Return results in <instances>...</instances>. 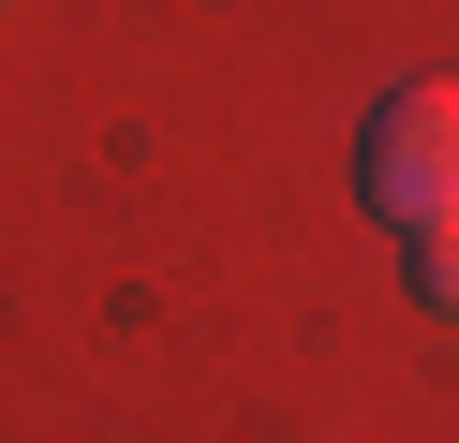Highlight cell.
<instances>
[{
    "instance_id": "1",
    "label": "cell",
    "mask_w": 459,
    "mask_h": 443,
    "mask_svg": "<svg viewBox=\"0 0 459 443\" xmlns=\"http://www.w3.org/2000/svg\"><path fill=\"white\" fill-rule=\"evenodd\" d=\"M356 192L385 207L400 236H415V222H459V89H385V104H370Z\"/></svg>"
},
{
    "instance_id": "2",
    "label": "cell",
    "mask_w": 459,
    "mask_h": 443,
    "mask_svg": "<svg viewBox=\"0 0 459 443\" xmlns=\"http://www.w3.org/2000/svg\"><path fill=\"white\" fill-rule=\"evenodd\" d=\"M400 295L459 325V222H415V236H400Z\"/></svg>"
}]
</instances>
